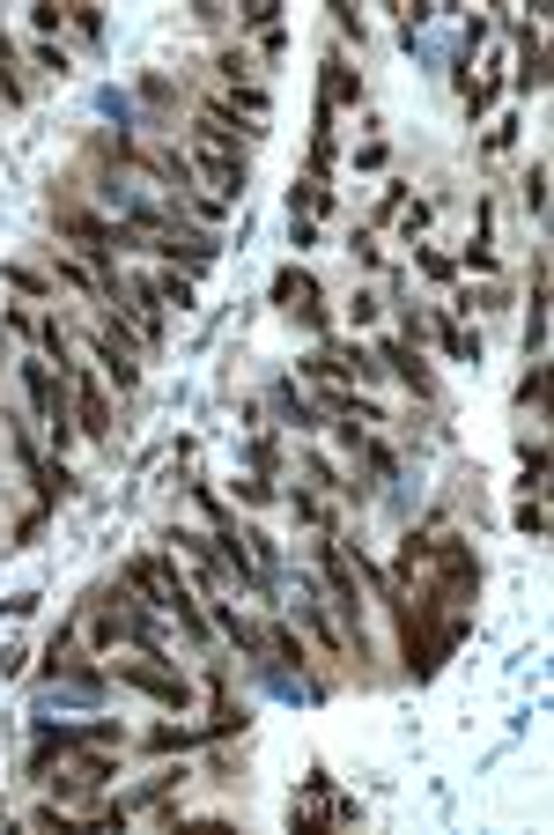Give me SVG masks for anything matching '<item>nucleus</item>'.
Here are the masks:
<instances>
[{"label":"nucleus","instance_id":"obj_4","mask_svg":"<svg viewBox=\"0 0 554 835\" xmlns=\"http://www.w3.org/2000/svg\"><path fill=\"white\" fill-rule=\"evenodd\" d=\"M385 363H392L399 377H407V385H414V392H429V377H422V370H414V355H407V348H399V340H385Z\"/></svg>","mask_w":554,"mask_h":835},{"label":"nucleus","instance_id":"obj_6","mask_svg":"<svg viewBox=\"0 0 554 835\" xmlns=\"http://www.w3.org/2000/svg\"><path fill=\"white\" fill-rule=\"evenodd\" d=\"M518 525H525V533H532V540H540V533H547V503H540V488H532V496L518 503Z\"/></svg>","mask_w":554,"mask_h":835},{"label":"nucleus","instance_id":"obj_8","mask_svg":"<svg viewBox=\"0 0 554 835\" xmlns=\"http://www.w3.org/2000/svg\"><path fill=\"white\" fill-rule=\"evenodd\" d=\"M296 200L311 207V215H326V207H333V193H326V185H296Z\"/></svg>","mask_w":554,"mask_h":835},{"label":"nucleus","instance_id":"obj_2","mask_svg":"<svg viewBox=\"0 0 554 835\" xmlns=\"http://www.w3.org/2000/svg\"><path fill=\"white\" fill-rule=\"evenodd\" d=\"M126 688H141V695H156V702H185V680L178 673H163V666H119Z\"/></svg>","mask_w":554,"mask_h":835},{"label":"nucleus","instance_id":"obj_7","mask_svg":"<svg viewBox=\"0 0 554 835\" xmlns=\"http://www.w3.org/2000/svg\"><path fill=\"white\" fill-rule=\"evenodd\" d=\"M525 207H532V215L547 207V170H540V163H532V178H525Z\"/></svg>","mask_w":554,"mask_h":835},{"label":"nucleus","instance_id":"obj_3","mask_svg":"<svg viewBox=\"0 0 554 835\" xmlns=\"http://www.w3.org/2000/svg\"><path fill=\"white\" fill-rule=\"evenodd\" d=\"M326 584H333V606L355 621V569H348V555H340V547H326Z\"/></svg>","mask_w":554,"mask_h":835},{"label":"nucleus","instance_id":"obj_1","mask_svg":"<svg viewBox=\"0 0 554 835\" xmlns=\"http://www.w3.org/2000/svg\"><path fill=\"white\" fill-rule=\"evenodd\" d=\"M60 377L74 385V414H82V429L104 444V436H111V400H104V385H97L89 370H60Z\"/></svg>","mask_w":554,"mask_h":835},{"label":"nucleus","instance_id":"obj_5","mask_svg":"<svg viewBox=\"0 0 554 835\" xmlns=\"http://www.w3.org/2000/svg\"><path fill=\"white\" fill-rule=\"evenodd\" d=\"M436 340H444V355H451V363H473V333H458L451 318L436 326Z\"/></svg>","mask_w":554,"mask_h":835}]
</instances>
